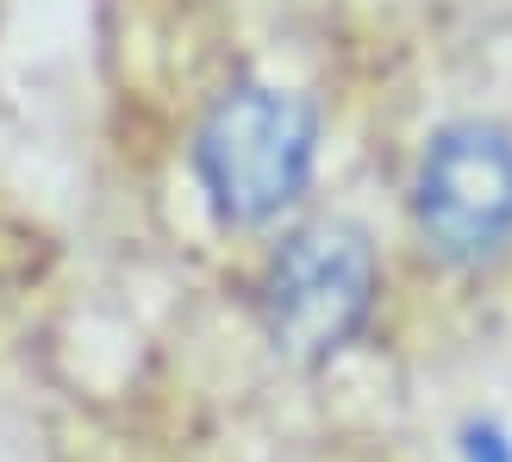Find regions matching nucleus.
Segmentation results:
<instances>
[{"instance_id": "20e7f679", "label": "nucleus", "mask_w": 512, "mask_h": 462, "mask_svg": "<svg viewBox=\"0 0 512 462\" xmlns=\"http://www.w3.org/2000/svg\"><path fill=\"white\" fill-rule=\"evenodd\" d=\"M463 462H512L506 431H500V425H488V419L463 425Z\"/></svg>"}, {"instance_id": "7ed1b4c3", "label": "nucleus", "mask_w": 512, "mask_h": 462, "mask_svg": "<svg viewBox=\"0 0 512 462\" xmlns=\"http://www.w3.org/2000/svg\"><path fill=\"white\" fill-rule=\"evenodd\" d=\"M413 225L444 263H488L512 244V132L456 119L425 144L413 175Z\"/></svg>"}, {"instance_id": "f257e3e1", "label": "nucleus", "mask_w": 512, "mask_h": 462, "mask_svg": "<svg viewBox=\"0 0 512 462\" xmlns=\"http://www.w3.org/2000/svg\"><path fill=\"white\" fill-rule=\"evenodd\" d=\"M319 113L294 88L238 82L225 88L194 132V175L225 225H269L313 182Z\"/></svg>"}, {"instance_id": "f03ea898", "label": "nucleus", "mask_w": 512, "mask_h": 462, "mask_svg": "<svg viewBox=\"0 0 512 462\" xmlns=\"http://www.w3.org/2000/svg\"><path fill=\"white\" fill-rule=\"evenodd\" d=\"M381 294L375 244L344 219L300 225L263 269V325L288 363H325L363 338Z\"/></svg>"}]
</instances>
